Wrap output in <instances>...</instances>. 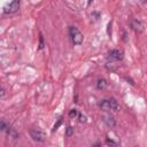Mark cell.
Listing matches in <instances>:
<instances>
[{
    "label": "cell",
    "mask_w": 147,
    "mask_h": 147,
    "mask_svg": "<svg viewBox=\"0 0 147 147\" xmlns=\"http://www.w3.org/2000/svg\"><path fill=\"white\" fill-rule=\"evenodd\" d=\"M100 109L103 111H109V110H117L118 109V102L115 98H109V99H103L100 105H99Z\"/></svg>",
    "instance_id": "1"
},
{
    "label": "cell",
    "mask_w": 147,
    "mask_h": 147,
    "mask_svg": "<svg viewBox=\"0 0 147 147\" xmlns=\"http://www.w3.org/2000/svg\"><path fill=\"white\" fill-rule=\"evenodd\" d=\"M69 36H70L71 42H72L75 46L80 45V44L83 42V40H84L83 33H82L76 26H69Z\"/></svg>",
    "instance_id": "2"
},
{
    "label": "cell",
    "mask_w": 147,
    "mask_h": 147,
    "mask_svg": "<svg viewBox=\"0 0 147 147\" xmlns=\"http://www.w3.org/2000/svg\"><path fill=\"white\" fill-rule=\"evenodd\" d=\"M30 136L34 141L38 142H44L46 140V133L44 131H41L39 127H33L30 130Z\"/></svg>",
    "instance_id": "3"
},
{
    "label": "cell",
    "mask_w": 147,
    "mask_h": 147,
    "mask_svg": "<svg viewBox=\"0 0 147 147\" xmlns=\"http://www.w3.org/2000/svg\"><path fill=\"white\" fill-rule=\"evenodd\" d=\"M20 0H13L3 7V14H14L20 9Z\"/></svg>",
    "instance_id": "4"
},
{
    "label": "cell",
    "mask_w": 147,
    "mask_h": 147,
    "mask_svg": "<svg viewBox=\"0 0 147 147\" xmlns=\"http://www.w3.org/2000/svg\"><path fill=\"white\" fill-rule=\"evenodd\" d=\"M130 25H131L132 30L136 31L137 33H141V32L144 31V24H142L139 20H137V18H131Z\"/></svg>",
    "instance_id": "5"
},
{
    "label": "cell",
    "mask_w": 147,
    "mask_h": 147,
    "mask_svg": "<svg viewBox=\"0 0 147 147\" xmlns=\"http://www.w3.org/2000/svg\"><path fill=\"white\" fill-rule=\"evenodd\" d=\"M108 57L114 61H121V60H123V53L119 49H111L108 53Z\"/></svg>",
    "instance_id": "6"
},
{
    "label": "cell",
    "mask_w": 147,
    "mask_h": 147,
    "mask_svg": "<svg viewBox=\"0 0 147 147\" xmlns=\"http://www.w3.org/2000/svg\"><path fill=\"white\" fill-rule=\"evenodd\" d=\"M103 122L106 123V125H107L108 127H114L115 124H116L115 118H114L113 116H110V115H106V116H103Z\"/></svg>",
    "instance_id": "7"
},
{
    "label": "cell",
    "mask_w": 147,
    "mask_h": 147,
    "mask_svg": "<svg viewBox=\"0 0 147 147\" xmlns=\"http://www.w3.org/2000/svg\"><path fill=\"white\" fill-rule=\"evenodd\" d=\"M107 86H108V83H107V80L105 78H99L96 80V88L98 90H101V91L102 90H106Z\"/></svg>",
    "instance_id": "8"
},
{
    "label": "cell",
    "mask_w": 147,
    "mask_h": 147,
    "mask_svg": "<svg viewBox=\"0 0 147 147\" xmlns=\"http://www.w3.org/2000/svg\"><path fill=\"white\" fill-rule=\"evenodd\" d=\"M9 127H10V125L7 124L5 119H1V123H0V130L3 131V132H7V130H8Z\"/></svg>",
    "instance_id": "9"
},
{
    "label": "cell",
    "mask_w": 147,
    "mask_h": 147,
    "mask_svg": "<svg viewBox=\"0 0 147 147\" xmlns=\"http://www.w3.org/2000/svg\"><path fill=\"white\" fill-rule=\"evenodd\" d=\"M44 37H42V34L40 33L39 34V49H42L44 48Z\"/></svg>",
    "instance_id": "10"
},
{
    "label": "cell",
    "mask_w": 147,
    "mask_h": 147,
    "mask_svg": "<svg viewBox=\"0 0 147 147\" xmlns=\"http://www.w3.org/2000/svg\"><path fill=\"white\" fill-rule=\"evenodd\" d=\"M76 116H78V111H77V109H71L70 111H69V117H76Z\"/></svg>",
    "instance_id": "11"
},
{
    "label": "cell",
    "mask_w": 147,
    "mask_h": 147,
    "mask_svg": "<svg viewBox=\"0 0 147 147\" xmlns=\"http://www.w3.org/2000/svg\"><path fill=\"white\" fill-rule=\"evenodd\" d=\"M72 133H74V127L72 126H68L67 127V131H65V136L67 137H70Z\"/></svg>",
    "instance_id": "12"
},
{
    "label": "cell",
    "mask_w": 147,
    "mask_h": 147,
    "mask_svg": "<svg viewBox=\"0 0 147 147\" xmlns=\"http://www.w3.org/2000/svg\"><path fill=\"white\" fill-rule=\"evenodd\" d=\"M78 118H79V122H86V117L80 114H78Z\"/></svg>",
    "instance_id": "13"
},
{
    "label": "cell",
    "mask_w": 147,
    "mask_h": 147,
    "mask_svg": "<svg viewBox=\"0 0 147 147\" xmlns=\"http://www.w3.org/2000/svg\"><path fill=\"white\" fill-rule=\"evenodd\" d=\"M60 124H61V119H59V121H57V123L54 125V127H53V131H56V130H57V127L60 126Z\"/></svg>",
    "instance_id": "14"
},
{
    "label": "cell",
    "mask_w": 147,
    "mask_h": 147,
    "mask_svg": "<svg viewBox=\"0 0 147 147\" xmlns=\"http://www.w3.org/2000/svg\"><path fill=\"white\" fill-rule=\"evenodd\" d=\"M106 144H107V145H117L116 142H114L113 140H109L108 138H107V140H106Z\"/></svg>",
    "instance_id": "15"
},
{
    "label": "cell",
    "mask_w": 147,
    "mask_h": 147,
    "mask_svg": "<svg viewBox=\"0 0 147 147\" xmlns=\"http://www.w3.org/2000/svg\"><path fill=\"white\" fill-rule=\"evenodd\" d=\"M111 22H109V24H108V36H110L111 34Z\"/></svg>",
    "instance_id": "16"
},
{
    "label": "cell",
    "mask_w": 147,
    "mask_h": 147,
    "mask_svg": "<svg viewBox=\"0 0 147 147\" xmlns=\"http://www.w3.org/2000/svg\"><path fill=\"white\" fill-rule=\"evenodd\" d=\"M1 98H2V99L5 98V88H3V87L1 88Z\"/></svg>",
    "instance_id": "17"
},
{
    "label": "cell",
    "mask_w": 147,
    "mask_h": 147,
    "mask_svg": "<svg viewBox=\"0 0 147 147\" xmlns=\"http://www.w3.org/2000/svg\"><path fill=\"white\" fill-rule=\"evenodd\" d=\"M140 2H142V3H145V2H147V0H139Z\"/></svg>",
    "instance_id": "18"
},
{
    "label": "cell",
    "mask_w": 147,
    "mask_h": 147,
    "mask_svg": "<svg viewBox=\"0 0 147 147\" xmlns=\"http://www.w3.org/2000/svg\"><path fill=\"white\" fill-rule=\"evenodd\" d=\"M92 1H93V0H88V1H87V5H91V2H92Z\"/></svg>",
    "instance_id": "19"
}]
</instances>
